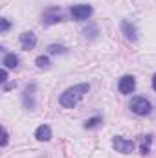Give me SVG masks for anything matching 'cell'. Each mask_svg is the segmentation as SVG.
Masks as SVG:
<instances>
[{
    "label": "cell",
    "mask_w": 156,
    "mask_h": 158,
    "mask_svg": "<svg viewBox=\"0 0 156 158\" xmlns=\"http://www.w3.org/2000/svg\"><path fill=\"white\" fill-rule=\"evenodd\" d=\"M90 90V85L86 83H81V85H76V86H70L68 90H64L59 98V103L66 109H74L79 101L84 98V94H88Z\"/></svg>",
    "instance_id": "cell-1"
},
{
    "label": "cell",
    "mask_w": 156,
    "mask_h": 158,
    "mask_svg": "<svg viewBox=\"0 0 156 158\" xmlns=\"http://www.w3.org/2000/svg\"><path fill=\"white\" fill-rule=\"evenodd\" d=\"M130 109H132V112L138 114V116H147V114L151 112V103H149L145 98H134L132 103H130Z\"/></svg>",
    "instance_id": "cell-2"
},
{
    "label": "cell",
    "mask_w": 156,
    "mask_h": 158,
    "mask_svg": "<svg viewBox=\"0 0 156 158\" xmlns=\"http://www.w3.org/2000/svg\"><path fill=\"white\" fill-rule=\"evenodd\" d=\"M112 147L116 149L117 153L129 155V153H132V151H134V142H132V140H125V138L116 136V138L112 140Z\"/></svg>",
    "instance_id": "cell-3"
},
{
    "label": "cell",
    "mask_w": 156,
    "mask_h": 158,
    "mask_svg": "<svg viewBox=\"0 0 156 158\" xmlns=\"http://www.w3.org/2000/svg\"><path fill=\"white\" fill-rule=\"evenodd\" d=\"M70 13H72V17H74L76 20H84V19H88V17L92 15V6H88V4L72 6Z\"/></svg>",
    "instance_id": "cell-4"
},
{
    "label": "cell",
    "mask_w": 156,
    "mask_h": 158,
    "mask_svg": "<svg viewBox=\"0 0 156 158\" xmlns=\"http://www.w3.org/2000/svg\"><path fill=\"white\" fill-rule=\"evenodd\" d=\"M119 92L121 94H132L134 92V88H136V79L132 77V76H123V77L119 79Z\"/></svg>",
    "instance_id": "cell-5"
},
{
    "label": "cell",
    "mask_w": 156,
    "mask_h": 158,
    "mask_svg": "<svg viewBox=\"0 0 156 158\" xmlns=\"http://www.w3.org/2000/svg\"><path fill=\"white\" fill-rule=\"evenodd\" d=\"M61 20H64V15H63L61 9H50V11L44 13V22L46 24H55V22H61Z\"/></svg>",
    "instance_id": "cell-6"
},
{
    "label": "cell",
    "mask_w": 156,
    "mask_h": 158,
    "mask_svg": "<svg viewBox=\"0 0 156 158\" xmlns=\"http://www.w3.org/2000/svg\"><path fill=\"white\" fill-rule=\"evenodd\" d=\"M20 44H22L24 50H31V48L37 44V37H35L31 31H26V33L20 35Z\"/></svg>",
    "instance_id": "cell-7"
},
{
    "label": "cell",
    "mask_w": 156,
    "mask_h": 158,
    "mask_svg": "<svg viewBox=\"0 0 156 158\" xmlns=\"http://www.w3.org/2000/svg\"><path fill=\"white\" fill-rule=\"evenodd\" d=\"M35 138L39 142H50L51 140V129L48 125H40L39 129L35 131Z\"/></svg>",
    "instance_id": "cell-8"
},
{
    "label": "cell",
    "mask_w": 156,
    "mask_h": 158,
    "mask_svg": "<svg viewBox=\"0 0 156 158\" xmlns=\"http://www.w3.org/2000/svg\"><path fill=\"white\" fill-rule=\"evenodd\" d=\"M2 64H4V68H17L18 66V57L15 55V53H7L6 57H4V61H2Z\"/></svg>",
    "instance_id": "cell-9"
},
{
    "label": "cell",
    "mask_w": 156,
    "mask_h": 158,
    "mask_svg": "<svg viewBox=\"0 0 156 158\" xmlns=\"http://www.w3.org/2000/svg\"><path fill=\"white\" fill-rule=\"evenodd\" d=\"M37 66H39L40 70H48L50 68V59L48 57H44V55H40V57H37Z\"/></svg>",
    "instance_id": "cell-10"
},
{
    "label": "cell",
    "mask_w": 156,
    "mask_h": 158,
    "mask_svg": "<svg viewBox=\"0 0 156 158\" xmlns=\"http://www.w3.org/2000/svg\"><path fill=\"white\" fill-rule=\"evenodd\" d=\"M123 30H125V33H127V37L130 40H136V30L134 28H130V24L129 22H123Z\"/></svg>",
    "instance_id": "cell-11"
},
{
    "label": "cell",
    "mask_w": 156,
    "mask_h": 158,
    "mask_svg": "<svg viewBox=\"0 0 156 158\" xmlns=\"http://www.w3.org/2000/svg\"><path fill=\"white\" fill-rule=\"evenodd\" d=\"M97 123H101V118H99V116H96V118L88 119V121L84 123V127H86V129H94V127H96Z\"/></svg>",
    "instance_id": "cell-12"
},
{
    "label": "cell",
    "mask_w": 156,
    "mask_h": 158,
    "mask_svg": "<svg viewBox=\"0 0 156 158\" xmlns=\"http://www.w3.org/2000/svg\"><path fill=\"white\" fill-rule=\"evenodd\" d=\"M48 52L53 53V55L55 53H64V48L63 46H57V44H51V46H48Z\"/></svg>",
    "instance_id": "cell-13"
},
{
    "label": "cell",
    "mask_w": 156,
    "mask_h": 158,
    "mask_svg": "<svg viewBox=\"0 0 156 158\" xmlns=\"http://www.w3.org/2000/svg\"><path fill=\"white\" fill-rule=\"evenodd\" d=\"M7 30H9V20H7V19H2V20H0V31L4 33V31H7Z\"/></svg>",
    "instance_id": "cell-14"
},
{
    "label": "cell",
    "mask_w": 156,
    "mask_h": 158,
    "mask_svg": "<svg viewBox=\"0 0 156 158\" xmlns=\"http://www.w3.org/2000/svg\"><path fill=\"white\" fill-rule=\"evenodd\" d=\"M6 143H7V131L2 129V145H6Z\"/></svg>",
    "instance_id": "cell-15"
},
{
    "label": "cell",
    "mask_w": 156,
    "mask_h": 158,
    "mask_svg": "<svg viewBox=\"0 0 156 158\" xmlns=\"http://www.w3.org/2000/svg\"><path fill=\"white\" fill-rule=\"evenodd\" d=\"M0 81H7V68H2V79Z\"/></svg>",
    "instance_id": "cell-16"
},
{
    "label": "cell",
    "mask_w": 156,
    "mask_h": 158,
    "mask_svg": "<svg viewBox=\"0 0 156 158\" xmlns=\"http://www.w3.org/2000/svg\"><path fill=\"white\" fill-rule=\"evenodd\" d=\"M153 88L156 90V74H154V77H153Z\"/></svg>",
    "instance_id": "cell-17"
}]
</instances>
